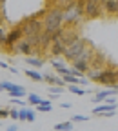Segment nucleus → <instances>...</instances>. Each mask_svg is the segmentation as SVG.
Returning <instances> with one entry per match:
<instances>
[{
    "instance_id": "nucleus-1",
    "label": "nucleus",
    "mask_w": 118,
    "mask_h": 131,
    "mask_svg": "<svg viewBox=\"0 0 118 131\" xmlns=\"http://www.w3.org/2000/svg\"><path fill=\"white\" fill-rule=\"evenodd\" d=\"M42 29L47 35H55L62 29V7L53 6L47 7L42 16Z\"/></svg>"
},
{
    "instance_id": "nucleus-2",
    "label": "nucleus",
    "mask_w": 118,
    "mask_h": 131,
    "mask_svg": "<svg viewBox=\"0 0 118 131\" xmlns=\"http://www.w3.org/2000/svg\"><path fill=\"white\" fill-rule=\"evenodd\" d=\"M87 38H82V37H78L75 42H71L69 46H65V49H64V53H62V57L67 60V62H75V60H78L80 57H82V53H84V49H86V46H87Z\"/></svg>"
},
{
    "instance_id": "nucleus-3",
    "label": "nucleus",
    "mask_w": 118,
    "mask_h": 131,
    "mask_svg": "<svg viewBox=\"0 0 118 131\" xmlns=\"http://www.w3.org/2000/svg\"><path fill=\"white\" fill-rule=\"evenodd\" d=\"M20 29H22V35L24 37H31V35H38V33H42V18H38L37 15H31L27 16V18H24L20 24Z\"/></svg>"
},
{
    "instance_id": "nucleus-4",
    "label": "nucleus",
    "mask_w": 118,
    "mask_h": 131,
    "mask_svg": "<svg viewBox=\"0 0 118 131\" xmlns=\"http://www.w3.org/2000/svg\"><path fill=\"white\" fill-rule=\"evenodd\" d=\"M9 53L11 55H24V57H38V49H35V47H31V44L26 40V38H20L16 44H13L11 47H9ZM7 53V55H9Z\"/></svg>"
},
{
    "instance_id": "nucleus-5",
    "label": "nucleus",
    "mask_w": 118,
    "mask_h": 131,
    "mask_svg": "<svg viewBox=\"0 0 118 131\" xmlns=\"http://www.w3.org/2000/svg\"><path fill=\"white\" fill-rule=\"evenodd\" d=\"M102 15H104V9L100 0H84V18L95 20V18H100Z\"/></svg>"
},
{
    "instance_id": "nucleus-6",
    "label": "nucleus",
    "mask_w": 118,
    "mask_h": 131,
    "mask_svg": "<svg viewBox=\"0 0 118 131\" xmlns=\"http://www.w3.org/2000/svg\"><path fill=\"white\" fill-rule=\"evenodd\" d=\"M0 88H2L4 91H7L11 98H26V95H27L24 86L13 84V82H9V80H0Z\"/></svg>"
},
{
    "instance_id": "nucleus-7",
    "label": "nucleus",
    "mask_w": 118,
    "mask_h": 131,
    "mask_svg": "<svg viewBox=\"0 0 118 131\" xmlns=\"http://www.w3.org/2000/svg\"><path fill=\"white\" fill-rule=\"evenodd\" d=\"M78 27H69V26H62V29L58 31V38L62 40L64 46H69L71 42H75L78 38Z\"/></svg>"
},
{
    "instance_id": "nucleus-8",
    "label": "nucleus",
    "mask_w": 118,
    "mask_h": 131,
    "mask_svg": "<svg viewBox=\"0 0 118 131\" xmlns=\"http://www.w3.org/2000/svg\"><path fill=\"white\" fill-rule=\"evenodd\" d=\"M20 38H24V35H22V29H20V26H13L7 33H6V44H4V51L6 53H9V47L13 46V44H16Z\"/></svg>"
},
{
    "instance_id": "nucleus-9",
    "label": "nucleus",
    "mask_w": 118,
    "mask_h": 131,
    "mask_svg": "<svg viewBox=\"0 0 118 131\" xmlns=\"http://www.w3.org/2000/svg\"><path fill=\"white\" fill-rule=\"evenodd\" d=\"M98 84H102L105 88H114L116 86V69H104L102 75L98 78Z\"/></svg>"
},
{
    "instance_id": "nucleus-10",
    "label": "nucleus",
    "mask_w": 118,
    "mask_h": 131,
    "mask_svg": "<svg viewBox=\"0 0 118 131\" xmlns=\"http://www.w3.org/2000/svg\"><path fill=\"white\" fill-rule=\"evenodd\" d=\"M100 2L107 16H118V0H100Z\"/></svg>"
},
{
    "instance_id": "nucleus-11",
    "label": "nucleus",
    "mask_w": 118,
    "mask_h": 131,
    "mask_svg": "<svg viewBox=\"0 0 118 131\" xmlns=\"http://www.w3.org/2000/svg\"><path fill=\"white\" fill-rule=\"evenodd\" d=\"M89 68H95V69H105V55H102L100 51H95L91 62H89Z\"/></svg>"
},
{
    "instance_id": "nucleus-12",
    "label": "nucleus",
    "mask_w": 118,
    "mask_h": 131,
    "mask_svg": "<svg viewBox=\"0 0 118 131\" xmlns=\"http://www.w3.org/2000/svg\"><path fill=\"white\" fill-rule=\"evenodd\" d=\"M116 93H118V89H116V88H107V89H104V91L96 93V95L91 98V100H93L95 104H100V102H104L107 96H114Z\"/></svg>"
},
{
    "instance_id": "nucleus-13",
    "label": "nucleus",
    "mask_w": 118,
    "mask_h": 131,
    "mask_svg": "<svg viewBox=\"0 0 118 131\" xmlns=\"http://www.w3.org/2000/svg\"><path fill=\"white\" fill-rule=\"evenodd\" d=\"M118 109V102L116 104H96V107L93 109V115L95 117H98V115H102V113H107V111H116Z\"/></svg>"
},
{
    "instance_id": "nucleus-14",
    "label": "nucleus",
    "mask_w": 118,
    "mask_h": 131,
    "mask_svg": "<svg viewBox=\"0 0 118 131\" xmlns=\"http://www.w3.org/2000/svg\"><path fill=\"white\" fill-rule=\"evenodd\" d=\"M49 44H51V35H47V33H40L38 35V51L42 53V51H47V47H49Z\"/></svg>"
},
{
    "instance_id": "nucleus-15",
    "label": "nucleus",
    "mask_w": 118,
    "mask_h": 131,
    "mask_svg": "<svg viewBox=\"0 0 118 131\" xmlns=\"http://www.w3.org/2000/svg\"><path fill=\"white\" fill-rule=\"evenodd\" d=\"M42 82H47L49 86H58V88H64L65 86V82L58 75H44V80Z\"/></svg>"
},
{
    "instance_id": "nucleus-16",
    "label": "nucleus",
    "mask_w": 118,
    "mask_h": 131,
    "mask_svg": "<svg viewBox=\"0 0 118 131\" xmlns=\"http://www.w3.org/2000/svg\"><path fill=\"white\" fill-rule=\"evenodd\" d=\"M71 68L76 69V71H80L82 75H86L87 69H89V62H87V60H75V62L71 64Z\"/></svg>"
},
{
    "instance_id": "nucleus-17",
    "label": "nucleus",
    "mask_w": 118,
    "mask_h": 131,
    "mask_svg": "<svg viewBox=\"0 0 118 131\" xmlns=\"http://www.w3.org/2000/svg\"><path fill=\"white\" fill-rule=\"evenodd\" d=\"M26 64L38 69V68H42V66L45 64V60H44L42 57H26Z\"/></svg>"
},
{
    "instance_id": "nucleus-18",
    "label": "nucleus",
    "mask_w": 118,
    "mask_h": 131,
    "mask_svg": "<svg viewBox=\"0 0 118 131\" xmlns=\"http://www.w3.org/2000/svg\"><path fill=\"white\" fill-rule=\"evenodd\" d=\"M35 107H37V111H40V113H49V111H53L51 100H44V98H42V102H40L38 106H35Z\"/></svg>"
},
{
    "instance_id": "nucleus-19",
    "label": "nucleus",
    "mask_w": 118,
    "mask_h": 131,
    "mask_svg": "<svg viewBox=\"0 0 118 131\" xmlns=\"http://www.w3.org/2000/svg\"><path fill=\"white\" fill-rule=\"evenodd\" d=\"M26 75H27L31 80H35V82H42V80H44V75L38 73L37 69H26Z\"/></svg>"
},
{
    "instance_id": "nucleus-20",
    "label": "nucleus",
    "mask_w": 118,
    "mask_h": 131,
    "mask_svg": "<svg viewBox=\"0 0 118 131\" xmlns=\"http://www.w3.org/2000/svg\"><path fill=\"white\" fill-rule=\"evenodd\" d=\"M62 91H64V88H58V86H49V100H56V98L62 95Z\"/></svg>"
},
{
    "instance_id": "nucleus-21",
    "label": "nucleus",
    "mask_w": 118,
    "mask_h": 131,
    "mask_svg": "<svg viewBox=\"0 0 118 131\" xmlns=\"http://www.w3.org/2000/svg\"><path fill=\"white\" fill-rule=\"evenodd\" d=\"M26 96H27V100H26V102L31 104V106H38V104L42 102V98H40L37 93H29V95H26Z\"/></svg>"
},
{
    "instance_id": "nucleus-22",
    "label": "nucleus",
    "mask_w": 118,
    "mask_h": 131,
    "mask_svg": "<svg viewBox=\"0 0 118 131\" xmlns=\"http://www.w3.org/2000/svg\"><path fill=\"white\" fill-rule=\"evenodd\" d=\"M73 129V122H60V124H55V131H71Z\"/></svg>"
},
{
    "instance_id": "nucleus-23",
    "label": "nucleus",
    "mask_w": 118,
    "mask_h": 131,
    "mask_svg": "<svg viewBox=\"0 0 118 131\" xmlns=\"http://www.w3.org/2000/svg\"><path fill=\"white\" fill-rule=\"evenodd\" d=\"M69 91H71V93H75V95H78V96L86 95V89L80 88V86H69Z\"/></svg>"
},
{
    "instance_id": "nucleus-24",
    "label": "nucleus",
    "mask_w": 118,
    "mask_h": 131,
    "mask_svg": "<svg viewBox=\"0 0 118 131\" xmlns=\"http://www.w3.org/2000/svg\"><path fill=\"white\" fill-rule=\"evenodd\" d=\"M11 104L13 106H16V107H26V100H24V98H11Z\"/></svg>"
},
{
    "instance_id": "nucleus-25",
    "label": "nucleus",
    "mask_w": 118,
    "mask_h": 131,
    "mask_svg": "<svg viewBox=\"0 0 118 131\" xmlns=\"http://www.w3.org/2000/svg\"><path fill=\"white\" fill-rule=\"evenodd\" d=\"M26 122H35V109L26 107Z\"/></svg>"
},
{
    "instance_id": "nucleus-26",
    "label": "nucleus",
    "mask_w": 118,
    "mask_h": 131,
    "mask_svg": "<svg viewBox=\"0 0 118 131\" xmlns=\"http://www.w3.org/2000/svg\"><path fill=\"white\" fill-rule=\"evenodd\" d=\"M87 120H89L87 115H75V117L71 118V122H87Z\"/></svg>"
},
{
    "instance_id": "nucleus-27",
    "label": "nucleus",
    "mask_w": 118,
    "mask_h": 131,
    "mask_svg": "<svg viewBox=\"0 0 118 131\" xmlns=\"http://www.w3.org/2000/svg\"><path fill=\"white\" fill-rule=\"evenodd\" d=\"M9 118L18 120V107H9Z\"/></svg>"
},
{
    "instance_id": "nucleus-28",
    "label": "nucleus",
    "mask_w": 118,
    "mask_h": 131,
    "mask_svg": "<svg viewBox=\"0 0 118 131\" xmlns=\"http://www.w3.org/2000/svg\"><path fill=\"white\" fill-rule=\"evenodd\" d=\"M7 117H9V107L0 106V118H7Z\"/></svg>"
},
{
    "instance_id": "nucleus-29",
    "label": "nucleus",
    "mask_w": 118,
    "mask_h": 131,
    "mask_svg": "<svg viewBox=\"0 0 118 131\" xmlns=\"http://www.w3.org/2000/svg\"><path fill=\"white\" fill-rule=\"evenodd\" d=\"M18 120L26 122V107H18Z\"/></svg>"
},
{
    "instance_id": "nucleus-30",
    "label": "nucleus",
    "mask_w": 118,
    "mask_h": 131,
    "mask_svg": "<svg viewBox=\"0 0 118 131\" xmlns=\"http://www.w3.org/2000/svg\"><path fill=\"white\" fill-rule=\"evenodd\" d=\"M6 22V9H0V26H4Z\"/></svg>"
},
{
    "instance_id": "nucleus-31",
    "label": "nucleus",
    "mask_w": 118,
    "mask_h": 131,
    "mask_svg": "<svg viewBox=\"0 0 118 131\" xmlns=\"http://www.w3.org/2000/svg\"><path fill=\"white\" fill-rule=\"evenodd\" d=\"M6 131H18V124H9Z\"/></svg>"
},
{
    "instance_id": "nucleus-32",
    "label": "nucleus",
    "mask_w": 118,
    "mask_h": 131,
    "mask_svg": "<svg viewBox=\"0 0 118 131\" xmlns=\"http://www.w3.org/2000/svg\"><path fill=\"white\" fill-rule=\"evenodd\" d=\"M116 111H107V113H102V115H98V117H104V118H109V117H113Z\"/></svg>"
},
{
    "instance_id": "nucleus-33",
    "label": "nucleus",
    "mask_w": 118,
    "mask_h": 131,
    "mask_svg": "<svg viewBox=\"0 0 118 131\" xmlns=\"http://www.w3.org/2000/svg\"><path fill=\"white\" fill-rule=\"evenodd\" d=\"M105 104H116V100H114V96H107L105 100H104Z\"/></svg>"
},
{
    "instance_id": "nucleus-34",
    "label": "nucleus",
    "mask_w": 118,
    "mask_h": 131,
    "mask_svg": "<svg viewBox=\"0 0 118 131\" xmlns=\"http://www.w3.org/2000/svg\"><path fill=\"white\" fill-rule=\"evenodd\" d=\"M60 107H62V109H69V107H71V104H69V102H62V104H60Z\"/></svg>"
},
{
    "instance_id": "nucleus-35",
    "label": "nucleus",
    "mask_w": 118,
    "mask_h": 131,
    "mask_svg": "<svg viewBox=\"0 0 118 131\" xmlns=\"http://www.w3.org/2000/svg\"><path fill=\"white\" fill-rule=\"evenodd\" d=\"M7 69H9L11 73H15V75H16V73H20V71H18V69H16V68H13V66H9V68H7Z\"/></svg>"
},
{
    "instance_id": "nucleus-36",
    "label": "nucleus",
    "mask_w": 118,
    "mask_h": 131,
    "mask_svg": "<svg viewBox=\"0 0 118 131\" xmlns=\"http://www.w3.org/2000/svg\"><path fill=\"white\" fill-rule=\"evenodd\" d=\"M0 68H2V69H7V68H9V64H6V62H0Z\"/></svg>"
},
{
    "instance_id": "nucleus-37",
    "label": "nucleus",
    "mask_w": 118,
    "mask_h": 131,
    "mask_svg": "<svg viewBox=\"0 0 118 131\" xmlns=\"http://www.w3.org/2000/svg\"><path fill=\"white\" fill-rule=\"evenodd\" d=\"M0 9H6V0H0Z\"/></svg>"
},
{
    "instance_id": "nucleus-38",
    "label": "nucleus",
    "mask_w": 118,
    "mask_h": 131,
    "mask_svg": "<svg viewBox=\"0 0 118 131\" xmlns=\"http://www.w3.org/2000/svg\"><path fill=\"white\" fill-rule=\"evenodd\" d=\"M45 2H47V4H53V6H55V4L58 2V0H45Z\"/></svg>"
},
{
    "instance_id": "nucleus-39",
    "label": "nucleus",
    "mask_w": 118,
    "mask_h": 131,
    "mask_svg": "<svg viewBox=\"0 0 118 131\" xmlns=\"http://www.w3.org/2000/svg\"><path fill=\"white\" fill-rule=\"evenodd\" d=\"M2 91H4V89H2V88H0V93H2Z\"/></svg>"
},
{
    "instance_id": "nucleus-40",
    "label": "nucleus",
    "mask_w": 118,
    "mask_h": 131,
    "mask_svg": "<svg viewBox=\"0 0 118 131\" xmlns=\"http://www.w3.org/2000/svg\"><path fill=\"white\" fill-rule=\"evenodd\" d=\"M71 131H75V129H71Z\"/></svg>"
}]
</instances>
